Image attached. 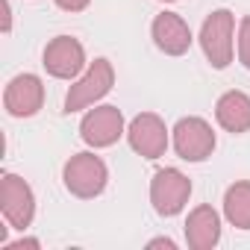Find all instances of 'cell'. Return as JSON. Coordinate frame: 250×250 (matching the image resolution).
<instances>
[{
  "instance_id": "3",
  "label": "cell",
  "mask_w": 250,
  "mask_h": 250,
  "mask_svg": "<svg viewBox=\"0 0 250 250\" xmlns=\"http://www.w3.org/2000/svg\"><path fill=\"white\" fill-rule=\"evenodd\" d=\"M44 65L56 74V77H74L80 68H83V47L71 39H59L47 47L44 53Z\"/></svg>"
},
{
  "instance_id": "5",
  "label": "cell",
  "mask_w": 250,
  "mask_h": 250,
  "mask_svg": "<svg viewBox=\"0 0 250 250\" xmlns=\"http://www.w3.org/2000/svg\"><path fill=\"white\" fill-rule=\"evenodd\" d=\"M153 33H156L159 47H165L168 53H183V50L188 47V42H191L188 30L183 27V21H180L177 15H162V18L156 21Z\"/></svg>"
},
{
  "instance_id": "10",
  "label": "cell",
  "mask_w": 250,
  "mask_h": 250,
  "mask_svg": "<svg viewBox=\"0 0 250 250\" xmlns=\"http://www.w3.org/2000/svg\"><path fill=\"white\" fill-rule=\"evenodd\" d=\"M59 3L65 6V9H80V6H85L88 0H59Z\"/></svg>"
},
{
  "instance_id": "9",
  "label": "cell",
  "mask_w": 250,
  "mask_h": 250,
  "mask_svg": "<svg viewBox=\"0 0 250 250\" xmlns=\"http://www.w3.org/2000/svg\"><path fill=\"white\" fill-rule=\"evenodd\" d=\"M241 53H244V62L250 65V21L244 24V47H241Z\"/></svg>"
},
{
  "instance_id": "2",
  "label": "cell",
  "mask_w": 250,
  "mask_h": 250,
  "mask_svg": "<svg viewBox=\"0 0 250 250\" xmlns=\"http://www.w3.org/2000/svg\"><path fill=\"white\" fill-rule=\"evenodd\" d=\"M227 33H229V12H215L206 27H203V44H206V53L212 59V65L224 68L229 62V42H227Z\"/></svg>"
},
{
  "instance_id": "4",
  "label": "cell",
  "mask_w": 250,
  "mask_h": 250,
  "mask_svg": "<svg viewBox=\"0 0 250 250\" xmlns=\"http://www.w3.org/2000/svg\"><path fill=\"white\" fill-rule=\"evenodd\" d=\"M118 130H121V115L115 109H100V112L88 115L85 124H83L85 139L94 142V145H109L118 136Z\"/></svg>"
},
{
  "instance_id": "1",
  "label": "cell",
  "mask_w": 250,
  "mask_h": 250,
  "mask_svg": "<svg viewBox=\"0 0 250 250\" xmlns=\"http://www.w3.org/2000/svg\"><path fill=\"white\" fill-rule=\"evenodd\" d=\"M177 147L183 153V159H203L212 147V133L203 121H183L177 127Z\"/></svg>"
},
{
  "instance_id": "6",
  "label": "cell",
  "mask_w": 250,
  "mask_h": 250,
  "mask_svg": "<svg viewBox=\"0 0 250 250\" xmlns=\"http://www.w3.org/2000/svg\"><path fill=\"white\" fill-rule=\"evenodd\" d=\"M218 118L224 127L241 133L244 127H250V100L244 94H227L218 103Z\"/></svg>"
},
{
  "instance_id": "7",
  "label": "cell",
  "mask_w": 250,
  "mask_h": 250,
  "mask_svg": "<svg viewBox=\"0 0 250 250\" xmlns=\"http://www.w3.org/2000/svg\"><path fill=\"white\" fill-rule=\"evenodd\" d=\"M156 180H159L156 188H165V197H168L165 212H177V209H180V200H183V194H186V183H183V177H180L177 171H162Z\"/></svg>"
},
{
  "instance_id": "8",
  "label": "cell",
  "mask_w": 250,
  "mask_h": 250,
  "mask_svg": "<svg viewBox=\"0 0 250 250\" xmlns=\"http://www.w3.org/2000/svg\"><path fill=\"white\" fill-rule=\"evenodd\" d=\"M85 85H88L85 91H77L74 97L68 94V109H71V106H77L80 100H85V94H91V91H94V94H103V91L109 88V68L103 65V59L94 65V71H91V77L85 80Z\"/></svg>"
}]
</instances>
